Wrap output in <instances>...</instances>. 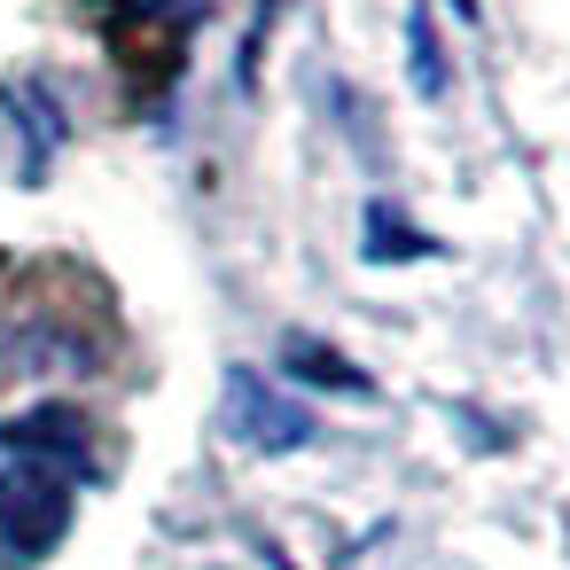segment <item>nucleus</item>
Wrapping results in <instances>:
<instances>
[{
    "label": "nucleus",
    "instance_id": "nucleus-6",
    "mask_svg": "<svg viewBox=\"0 0 570 570\" xmlns=\"http://www.w3.org/2000/svg\"><path fill=\"white\" fill-rule=\"evenodd\" d=\"M282 367L297 375V383H313V391H336V399H375V375L367 367H352L336 344H321V336H289L282 344Z\"/></svg>",
    "mask_w": 570,
    "mask_h": 570
},
{
    "label": "nucleus",
    "instance_id": "nucleus-3",
    "mask_svg": "<svg viewBox=\"0 0 570 570\" xmlns=\"http://www.w3.org/2000/svg\"><path fill=\"white\" fill-rule=\"evenodd\" d=\"M87 445H95L87 414L56 406V399L0 422V453H9V461H40V469H63V476H87Z\"/></svg>",
    "mask_w": 570,
    "mask_h": 570
},
{
    "label": "nucleus",
    "instance_id": "nucleus-1",
    "mask_svg": "<svg viewBox=\"0 0 570 570\" xmlns=\"http://www.w3.org/2000/svg\"><path fill=\"white\" fill-rule=\"evenodd\" d=\"M63 531H71V476L63 469H40V461L0 469V554L40 562L63 547Z\"/></svg>",
    "mask_w": 570,
    "mask_h": 570
},
{
    "label": "nucleus",
    "instance_id": "nucleus-7",
    "mask_svg": "<svg viewBox=\"0 0 570 570\" xmlns=\"http://www.w3.org/2000/svg\"><path fill=\"white\" fill-rule=\"evenodd\" d=\"M406 87H414L422 102H445V87H453V63H445V48H438L430 0H414V9H406Z\"/></svg>",
    "mask_w": 570,
    "mask_h": 570
},
{
    "label": "nucleus",
    "instance_id": "nucleus-8",
    "mask_svg": "<svg viewBox=\"0 0 570 570\" xmlns=\"http://www.w3.org/2000/svg\"><path fill=\"white\" fill-rule=\"evenodd\" d=\"M274 17H282V0H258V24H250V40H243V79L258 71V48H266V32H274Z\"/></svg>",
    "mask_w": 570,
    "mask_h": 570
},
{
    "label": "nucleus",
    "instance_id": "nucleus-4",
    "mask_svg": "<svg viewBox=\"0 0 570 570\" xmlns=\"http://www.w3.org/2000/svg\"><path fill=\"white\" fill-rule=\"evenodd\" d=\"M9 110H17V126H24V188H40V173H48V157L63 149V110H56V95L40 87V79H17L9 87Z\"/></svg>",
    "mask_w": 570,
    "mask_h": 570
},
{
    "label": "nucleus",
    "instance_id": "nucleus-5",
    "mask_svg": "<svg viewBox=\"0 0 570 570\" xmlns=\"http://www.w3.org/2000/svg\"><path fill=\"white\" fill-rule=\"evenodd\" d=\"M360 235H367V243H360V258H367V266H414V258H445V243H438V235H422V227H414L406 212H391L383 196L367 204Z\"/></svg>",
    "mask_w": 570,
    "mask_h": 570
},
{
    "label": "nucleus",
    "instance_id": "nucleus-2",
    "mask_svg": "<svg viewBox=\"0 0 570 570\" xmlns=\"http://www.w3.org/2000/svg\"><path fill=\"white\" fill-rule=\"evenodd\" d=\"M227 438L250 445V453H305L321 438V422H313L305 399H289L258 367H227Z\"/></svg>",
    "mask_w": 570,
    "mask_h": 570
},
{
    "label": "nucleus",
    "instance_id": "nucleus-9",
    "mask_svg": "<svg viewBox=\"0 0 570 570\" xmlns=\"http://www.w3.org/2000/svg\"><path fill=\"white\" fill-rule=\"evenodd\" d=\"M266 570H297V562H289V554H282V547H266Z\"/></svg>",
    "mask_w": 570,
    "mask_h": 570
},
{
    "label": "nucleus",
    "instance_id": "nucleus-10",
    "mask_svg": "<svg viewBox=\"0 0 570 570\" xmlns=\"http://www.w3.org/2000/svg\"><path fill=\"white\" fill-rule=\"evenodd\" d=\"M453 17H461V24H469V17H476V0H453Z\"/></svg>",
    "mask_w": 570,
    "mask_h": 570
}]
</instances>
